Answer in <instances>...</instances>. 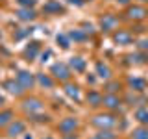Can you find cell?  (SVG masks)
Instances as JSON below:
<instances>
[{
    "instance_id": "obj_1",
    "label": "cell",
    "mask_w": 148,
    "mask_h": 139,
    "mask_svg": "<svg viewBox=\"0 0 148 139\" xmlns=\"http://www.w3.org/2000/svg\"><path fill=\"white\" fill-rule=\"evenodd\" d=\"M92 124L98 126V128H113L117 124V120H115V117H111V115H96L92 119Z\"/></svg>"
},
{
    "instance_id": "obj_2",
    "label": "cell",
    "mask_w": 148,
    "mask_h": 139,
    "mask_svg": "<svg viewBox=\"0 0 148 139\" xmlns=\"http://www.w3.org/2000/svg\"><path fill=\"white\" fill-rule=\"evenodd\" d=\"M52 74L56 78H59V80H69L71 78V71H69V67L65 63H54L52 65Z\"/></svg>"
},
{
    "instance_id": "obj_3",
    "label": "cell",
    "mask_w": 148,
    "mask_h": 139,
    "mask_svg": "<svg viewBox=\"0 0 148 139\" xmlns=\"http://www.w3.org/2000/svg\"><path fill=\"white\" fill-rule=\"evenodd\" d=\"M126 15L130 19H133V21H143L145 17H148V11H146V8H143V6H132L128 9Z\"/></svg>"
},
{
    "instance_id": "obj_4",
    "label": "cell",
    "mask_w": 148,
    "mask_h": 139,
    "mask_svg": "<svg viewBox=\"0 0 148 139\" xmlns=\"http://www.w3.org/2000/svg\"><path fill=\"white\" fill-rule=\"evenodd\" d=\"M78 126V120L74 119V117H67V119H63L61 122H59V130H61L63 133H71L74 132V128Z\"/></svg>"
},
{
    "instance_id": "obj_5",
    "label": "cell",
    "mask_w": 148,
    "mask_h": 139,
    "mask_svg": "<svg viewBox=\"0 0 148 139\" xmlns=\"http://www.w3.org/2000/svg\"><path fill=\"white\" fill-rule=\"evenodd\" d=\"M17 82L21 83L24 89H30V87L34 85V76H32L30 72H26V71H21L17 74Z\"/></svg>"
},
{
    "instance_id": "obj_6",
    "label": "cell",
    "mask_w": 148,
    "mask_h": 139,
    "mask_svg": "<svg viewBox=\"0 0 148 139\" xmlns=\"http://www.w3.org/2000/svg\"><path fill=\"white\" fill-rule=\"evenodd\" d=\"M21 133H24V122L15 120V122L9 124V128H8V136L9 137H17V136H21Z\"/></svg>"
},
{
    "instance_id": "obj_7",
    "label": "cell",
    "mask_w": 148,
    "mask_h": 139,
    "mask_svg": "<svg viewBox=\"0 0 148 139\" xmlns=\"http://www.w3.org/2000/svg\"><path fill=\"white\" fill-rule=\"evenodd\" d=\"M117 24H119V21H117V17H113V15H104V19L100 21L102 30H113Z\"/></svg>"
},
{
    "instance_id": "obj_8",
    "label": "cell",
    "mask_w": 148,
    "mask_h": 139,
    "mask_svg": "<svg viewBox=\"0 0 148 139\" xmlns=\"http://www.w3.org/2000/svg\"><path fill=\"white\" fill-rule=\"evenodd\" d=\"M102 104H104L106 108H109V109H117L119 106H120V98H119L117 95H108V96H104Z\"/></svg>"
},
{
    "instance_id": "obj_9",
    "label": "cell",
    "mask_w": 148,
    "mask_h": 139,
    "mask_svg": "<svg viewBox=\"0 0 148 139\" xmlns=\"http://www.w3.org/2000/svg\"><path fill=\"white\" fill-rule=\"evenodd\" d=\"M43 11H45V13H61V11H63V6L58 2V0H50V2L45 4Z\"/></svg>"
},
{
    "instance_id": "obj_10",
    "label": "cell",
    "mask_w": 148,
    "mask_h": 139,
    "mask_svg": "<svg viewBox=\"0 0 148 139\" xmlns=\"http://www.w3.org/2000/svg\"><path fill=\"white\" fill-rule=\"evenodd\" d=\"M133 41V37L130 32H117L115 34V43H119V45H130Z\"/></svg>"
},
{
    "instance_id": "obj_11",
    "label": "cell",
    "mask_w": 148,
    "mask_h": 139,
    "mask_svg": "<svg viewBox=\"0 0 148 139\" xmlns=\"http://www.w3.org/2000/svg\"><path fill=\"white\" fill-rule=\"evenodd\" d=\"M17 17L21 19V21H34V19H35V11L30 9V8H21L17 11Z\"/></svg>"
},
{
    "instance_id": "obj_12",
    "label": "cell",
    "mask_w": 148,
    "mask_h": 139,
    "mask_svg": "<svg viewBox=\"0 0 148 139\" xmlns=\"http://www.w3.org/2000/svg\"><path fill=\"white\" fill-rule=\"evenodd\" d=\"M24 108L30 111V113H35V111H41V109H43V106H41L39 100L32 98V100H24Z\"/></svg>"
},
{
    "instance_id": "obj_13",
    "label": "cell",
    "mask_w": 148,
    "mask_h": 139,
    "mask_svg": "<svg viewBox=\"0 0 148 139\" xmlns=\"http://www.w3.org/2000/svg\"><path fill=\"white\" fill-rule=\"evenodd\" d=\"M4 85H6V89H8L9 93H13V95H21V93L24 91V87H22L18 82H11V80H9V82L4 83Z\"/></svg>"
},
{
    "instance_id": "obj_14",
    "label": "cell",
    "mask_w": 148,
    "mask_h": 139,
    "mask_svg": "<svg viewBox=\"0 0 148 139\" xmlns=\"http://www.w3.org/2000/svg\"><path fill=\"white\" fill-rule=\"evenodd\" d=\"M96 74H98V78H102V80H108L109 78V67L108 65H104V63H96Z\"/></svg>"
},
{
    "instance_id": "obj_15",
    "label": "cell",
    "mask_w": 148,
    "mask_h": 139,
    "mask_svg": "<svg viewBox=\"0 0 148 139\" xmlns=\"http://www.w3.org/2000/svg\"><path fill=\"white\" fill-rule=\"evenodd\" d=\"M102 100H104V96H100L96 91H89V95H87V102H89L91 106H100Z\"/></svg>"
},
{
    "instance_id": "obj_16",
    "label": "cell",
    "mask_w": 148,
    "mask_h": 139,
    "mask_svg": "<svg viewBox=\"0 0 148 139\" xmlns=\"http://www.w3.org/2000/svg\"><path fill=\"white\" fill-rule=\"evenodd\" d=\"M71 67L74 69V71H78V72L85 71V59H82V58H71Z\"/></svg>"
},
{
    "instance_id": "obj_17",
    "label": "cell",
    "mask_w": 148,
    "mask_h": 139,
    "mask_svg": "<svg viewBox=\"0 0 148 139\" xmlns=\"http://www.w3.org/2000/svg\"><path fill=\"white\" fill-rule=\"evenodd\" d=\"M135 119H137L141 124H148V109H146V108H139V109L135 111Z\"/></svg>"
},
{
    "instance_id": "obj_18",
    "label": "cell",
    "mask_w": 148,
    "mask_h": 139,
    "mask_svg": "<svg viewBox=\"0 0 148 139\" xmlns=\"http://www.w3.org/2000/svg\"><path fill=\"white\" fill-rule=\"evenodd\" d=\"M37 82H39L43 87H46V89H50V87L54 85L52 78H50V76H46V74H37Z\"/></svg>"
},
{
    "instance_id": "obj_19",
    "label": "cell",
    "mask_w": 148,
    "mask_h": 139,
    "mask_svg": "<svg viewBox=\"0 0 148 139\" xmlns=\"http://www.w3.org/2000/svg\"><path fill=\"white\" fill-rule=\"evenodd\" d=\"M130 85H132L135 91H143L145 85H146V82L143 80V78H130Z\"/></svg>"
},
{
    "instance_id": "obj_20",
    "label": "cell",
    "mask_w": 148,
    "mask_h": 139,
    "mask_svg": "<svg viewBox=\"0 0 148 139\" xmlns=\"http://www.w3.org/2000/svg\"><path fill=\"white\" fill-rule=\"evenodd\" d=\"M11 119H13V111H9V109L2 111V113H0V126L9 124V120H11Z\"/></svg>"
},
{
    "instance_id": "obj_21",
    "label": "cell",
    "mask_w": 148,
    "mask_h": 139,
    "mask_svg": "<svg viewBox=\"0 0 148 139\" xmlns=\"http://www.w3.org/2000/svg\"><path fill=\"white\" fill-rule=\"evenodd\" d=\"M65 93H67L69 96H71V98H80V93H78V87L76 85H67L65 87Z\"/></svg>"
},
{
    "instance_id": "obj_22",
    "label": "cell",
    "mask_w": 148,
    "mask_h": 139,
    "mask_svg": "<svg viewBox=\"0 0 148 139\" xmlns=\"http://www.w3.org/2000/svg\"><path fill=\"white\" fill-rule=\"evenodd\" d=\"M133 139H148V130L146 128H137L133 132Z\"/></svg>"
},
{
    "instance_id": "obj_23",
    "label": "cell",
    "mask_w": 148,
    "mask_h": 139,
    "mask_svg": "<svg viewBox=\"0 0 148 139\" xmlns=\"http://www.w3.org/2000/svg\"><path fill=\"white\" fill-rule=\"evenodd\" d=\"M37 50H39V43H32V46L26 48V54L30 56V58H34V56L37 54Z\"/></svg>"
},
{
    "instance_id": "obj_24",
    "label": "cell",
    "mask_w": 148,
    "mask_h": 139,
    "mask_svg": "<svg viewBox=\"0 0 148 139\" xmlns=\"http://www.w3.org/2000/svg\"><path fill=\"white\" fill-rule=\"evenodd\" d=\"M71 37H72L74 41H83V39H85V35H83L80 30H74V32H71Z\"/></svg>"
},
{
    "instance_id": "obj_25",
    "label": "cell",
    "mask_w": 148,
    "mask_h": 139,
    "mask_svg": "<svg viewBox=\"0 0 148 139\" xmlns=\"http://www.w3.org/2000/svg\"><path fill=\"white\" fill-rule=\"evenodd\" d=\"M17 4L22 6V8H32L35 4V0H17Z\"/></svg>"
},
{
    "instance_id": "obj_26",
    "label": "cell",
    "mask_w": 148,
    "mask_h": 139,
    "mask_svg": "<svg viewBox=\"0 0 148 139\" xmlns=\"http://www.w3.org/2000/svg\"><path fill=\"white\" fill-rule=\"evenodd\" d=\"M58 43H61L63 48H69V39L65 35H58Z\"/></svg>"
},
{
    "instance_id": "obj_27",
    "label": "cell",
    "mask_w": 148,
    "mask_h": 139,
    "mask_svg": "<svg viewBox=\"0 0 148 139\" xmlns=\"http://www.w3.org/2000/svg\"><path fill=\"white\" fill-rule=\"evenodd\" d=\"M98 136H100L102 139H115V136H113V133H111V132H108V130H106V132H104V130H102V132L98 133Z\"/></svg>"
},
{
    "instance_id": "obj_28",
    "label": "cell",
    "mask_w": 148,
    "mask_h": 139,
    "mask_svg": "<svg viewBox=\"0 0 148 139\" xmlns=\"http://www.w3.org/2000/svg\"><path fill=\"white\" fill-rule=\"evenodd\" d=\"M119 87H120V85H119L117 82H111V83H108V91H111V93H115V91L119 89Z\"/></svg>"
},
{
    "instance_id": "obj_29",
    "label": "cell",
    "mask_w": 148,
    "mask_h": 139,
    "mask_svg": "<svg viewBox=\"0 0 148 139\" xmlns=\"http://www.w3.org/2000/svg\"><path fill=\"white\" fill-rule=\"evenodd\" d=\"M139 48H141V50H148V41H141V43H139Z\"/></svg>"
},
{
    "instance_id": "obj_30",
    "label": "cell",
    "mask_w": 148,
    "mask_h": 139,
    "mask_svg": "<svg viewBox=\"0 0 148 139\" xmlns=\"http://www.w3.org/2000/svg\"><path fill=\"white\" fill-rule=\"evenodd\" d=\"M67 2L74 4V6H82V4H83V0H67Z\"/></svg>"
},
{
    "instance_id": "obj_31",
    "label": "cell",
    "mask_w": 148,
    "mask_h": 139,
    "mask_svg": "<svg viewBox=\"0 0 148 139\" xmlns=\"http://www.w3.org/2000/svg\"><path fill=\"white\" fill-rule=\"evenodd\" d=\"M117 2H119V4H128L130 0H117Z\"/></svg>"
},
{
    "instance_id": "obj_32",
    "label": "cell",
    "mask_w": 148,
    "mask_h": 139,
    "mask_svg": "<svg viewBox=\"0 0 148 139\" xmlns=\"http://www.w3.org/2000/svg\"><path fill=\"white\" fill-rule=\"evenodd\" d=\"M4 104V98H2V96H0V106H2Z\"/></svg>"
},
{
    "instance_id": "obj_33",
    "label": "cell",
    "mask_w": 148,
    "mask_h": 139,
    "mask_svg": "<svg viewBox=\"0 0 148 139\" xmlns=\"http://www.w3.org/2000/svg\"><path fill=\"white\" fill-rule=\"evenodd\" d=\"M92 139H102V137H100V136H95V137H92Z\"/></svg>"
},
{
    "instance_id": "obj_34",
    "label": "cell",
    "mask_w": 148,
    "mask_h": 139,
    "mask_svg": "<svg viewBox=\"0 0 148 139\" xmlns=\"http://www.w3.org/2000/svg\"><path fill=\"white\" fill-rule=\"evenodd\" d=\"M45 139H52V137H45Z\"/></svg>"
},
{
    "instance_id": "obj_35",
    "label": "cell",
    "mask_w": 148,
    "mask_h": 139,
    "mask_svg": "<svg viewBox=\"0 0 148 139\" xmlns=\"http://www.w3.org/2000/svg\"><path fill=\"white\" fill-rule=\"evenodd\" d=\"M141 2H146V0H141Z\"/></svg>"
},
{
    "instance_id": "obj_36",
    "label": "cell",
    "mask_w": 148,
    "mask_h": 139,
    "mask_svg": "<svg viewBox=\"0 0 148 139\" xmlns=\"http://www.w3.org/2000/svg\"><path fill=\"white\" fill-rule=\"evenodd\" d=\"M26 139H30V137H26Z\"/></svg>"
}]
</instances>
